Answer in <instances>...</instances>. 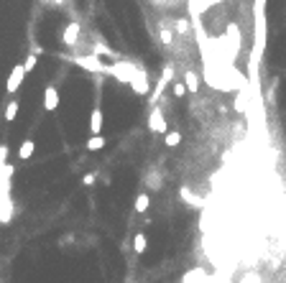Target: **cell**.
Segmentation results:
<instances>
[{
	"label": "cell",
	"instance_id": "6da1fadb",
	"mask_svg": "<svg viewBox=\"0 0 286 283\" xmlns=\"http://www.w3.org/2000/svg\"><path fill=\"white\" fill-rule=\"evenodd\" d=\"M136 64H130V61H123V59H115L113 61V67H107V74H115L120 82H130L136 74Z\"/></svg>",
	"mask_w": 286,
	"mask_h": 283
},
{
	"label": "cell",
	"instance_id": "7a4b0ae2",
	"mask_svg": "<svg viewBox=\"0 0 286 283\" xmlns=\"http://www.w3.org/2000/svg\"><path fill=\"white\" fill-rule=\"evenodd\" d=\"M77 64L82 69H87V72H95V74H107V67L97 59V56H92V54H87V56H79L77 59Z\"/></svg>",
	"mask_w": 286,
	"mask_h": 283
},
{
	"label": "cell",
	"instance_id": "3957f363",
	"mask_svg": "<svg viewBox=\"0 0 286 283\" xmlns=\"http://www.w3.org/2000/svg\"><path fill=\"white\" fill-rule=\"evenodd\" d=\"M23 77H26V69H23V64H15V67L10 69L8 84H5V90H8V95H15V92H18V87L23 84Z\"/></svg>",
	"mask_w": 286,
	"mask_h": 283
},
{
	"label": "cell",
	"instance_id": "277c9868",
	"mask_svg": "<svg viewBox=\"0 0 286 283\" xmlns=\"http://www.w3.org/2000/svg\"><path fill=\"white\" fill-rule=\"evenodd\" d=\"M148 128L153 133H166V115L161 107H151V115H148Z\"/></svg>",
	"mask_w": 286,
	"mask_h": 283
},
{
	"label": "cell",
	"instance_id": "5b68a950",
	"mask_svg": "<svg viewBox=\"0 0 286 283\" xmlns=\"http://www.w3.org/2000/svg\"><path fill=\"white\" fill-rule=\"evenodd\" d=\"M56 107H59V90H56L54 84H49L46 90H43V110L54 113Z\"/></svg>",
	"mask_w": 286,
	"mask_h": 283
},
{
	"label": "cell",
	"instance_id": "8992f818",
	"mask_svg": "<svg viewBox=\"0 0 286 283\" xmlns=\"http://www.w3.org/2000/svg\"><path fill=\"white\" fill-rule=\"evenodd\" d=\"M128 84L133 87V92H136L138 97L148 95V77H146V72H136V74H133V79H130Z\"/></svg>",
	"mask_w": 286,
	"mask_h": 283
},
{
	"label": "cell",
	"instance_id": "52a82bcc",
	"mask_svg": "<svg viewBox=\"0 0 286 283\" xmlns=\"http://www.w3.org/2000/svg\"><path fill=\"white\" fill-rule=\"evenodd\" d=\"M79 33H82V26H79L77 20H74V23H69L67 28H64V33H61V41L67 43V46H74V43L79 41Z\"/></svg>",
	"mask_w": 286,
	"mask_h": 283
},
{
	"label": "cell",
	"instance_id": "ba28073f",
	"mask_svg": "<svg viewBox=\"0 0 286 283\" xmlns=\"http://www.w3.org/2000/svg\"><path fill=\"white\" fill-rule=\"evenodd\" d=\"M102 110L100 107H92V113H90V130H92V136H100V130H102Z\"/></svg>",
	"mask_w": 286,
	"mask_h": 283
},
{
	"label": "cell",
	"instance_id": "9c48e42d",
	"mask_svg": "<svg viewBox=\"0 0 286 283\" xmlns=\"http://www.w3.org/2000/svg\"><path fill=\"white\" fill-rule=\"evenodd\" d=\"M33 150H36V143L33 141H23L18 145V161H28L33 156Z\"/></svg>",
	"mask_w": 286,
	"mask_h": 283
},
{
	"label": "cell",
	"instance_id": "30bf717a",
	"mask_svg": "<svg viewBox=\"0 0 286 283\" xmlns=\"http://www.w3.org/2000/svg\"><path fill=\"white\" fill-rule=\"evenodd\" d=\"M184 84H187V92H192V95L200 92V77H197L192 69H189V72H184Z\"/></svg>",
	"mask_w": 286,
	"mask_h": 283
},
{
	"label": "cell",
	"instance_id": "8fae6325",
	"mask_svg": "<svg viewBox=\"0 0 286 283\" xmlns=\"http://www.w3.org/2000/svg\"><path fill=\"white\" fill-rule=\"evenodd\" d=\"M179 143H182V133H179V130H169V133H164V145L177 148Z\"/></svg>",
	"mask_w": 286,
	"mask_h": 283
},
{
	"label": "cell",
	"instance_id": "7c38bea8",
	"mask_svg": "<svg viewBox=\"0 0 286 283\" xmlns=\"http://www.w3.org/2000/svg\"><path fill=\"white\" fill-rule=\"evenodd\" d=\"M171 95H174V100H184L189 92H187V84L182 82V79H177V82H174L171 84Z\"/></svg>",
	"mask_w": 286,
	"mask_h": 283
},
{
	"label": "cell",
	"instance_id": "4fadbf2b",
	"mask_svg": "<svg viewBox=\"0 0 286 283\" xmlns=\"http://www.w3.org/2000/svg\"><path fill=\"white\" fill-rule=\"evenodd\" d=\"M179 194H182V199H184L187 204H192V207H202V199L197 197V194H192L189 189H184V186H182V191H179Z\"/></svg>",
	"mask_w": 286,
	"mask_h": 283
},
{
	"label": "cell",
	"instance_id": "5bb4252c",
	"mask_svg": "<svg viewBox=\"0 0 286 283\" xmlns=\"http://www.w3.org/2000/svg\"><path fill=\"white\" fill-rule=\"evenodd\" d=\"M146 248H148V237H146L143 232H138V235H136V240H133V250L141 255V253H146Z\"/></svg>",
	"mask_w": 286,
	"mask_h": 283
},
{
	"label": "cell",
	"instance_id": "9a60e30c",
	"mask_svg": "<svg viewBox=\"0 0 286 283\" xmlns=\"http://www.w3.org/2000/svg\"><path fill=\"white\" fill-rule=\"evenodd\" d=\"M105 145H107L105 136H92L90 141H87V150H100V148H105Z\"/></svg>",
	"mask_w": 286,
	"mask_h": 283
},
{
	"label": "cell",
	"instance_id": "2e32d148",
	"mask_svg": "<svg viewBox=\"0 0 286 283\" xmlns=\"http://www.w3.org/2000/svg\"><path fill=\"white\" fill-rule=\"evenodd\" d=\"M133 207H136V212H146V209L151 207V197H148V194H143V191H141L138 197H136V204H133Z\"/></svg>",
	"mask_w": 286,
	"mask_h": 283
},
{
	"label": "cell",
	"instance_id": "e0dca14e",
	"mask_svg": "<svg viewBox=\"0 0 286 283\" xmlns=\"http://www.w3.org/2000/svg\"><path fill=\"white\" fill-rule=\"evenodd\" d=\"M18 107H20V105H18V100H10V102H8V107H5V120H8V123H13V120H15Z\"/></svg>",
	"mask_w": 286,
	"mask_h": 283
},
{
	"label": "cell",
	"instance_id": "ac0fdd59",
	"mask_svg": "<svg viewBox=\"0 0 286 283\" xmlns=\"http://www.w3.org/2000/svg\"><path fill=\"white\" fill-rule=\"evenodd\" d=\"M36 64H38V56H36V54H28V56H26V61H23V69H26V74L36 69Z\"/></svg>",
	"mask_w": 286,
	"mask_h": 283
},
{
	"label": "cell",
	"instance_id": "d6986e66",
	"mask_svg": "<svg viewBox=\"0 0 286 283\" xmlns=\"http://www.w3.org/2000/svg\"><path fill=\"white\" fill-rule=\"evenodd\" d=\"M161 41H164V46H171V43H174V33L169 28H161Z\"/></svg>",
	"mask_w": 286,
	"mask_h": 283
},
{
	"label": "cell",
	"instance_id": "ffe728a7",
	"mask_svg": "<svg viewBox=\"0 0 286 283\" xmlns=\"http://www.w3.org/2000/svg\"><path fill=\"white\" fill-rule=\"evenodd\" d=\"M174 26H177V31H179V33H187V31H189L187 18H177V23H174Z\"/></svg>",
	"mask_w": 286,
	"mask_h": 283
},
{
	"label": "cell",
	"instance_id": "44dd1931",
	"mask_svg": "<svg viewBox=\"0 0 286 283\" xmlns=\"http://www.w3.org/2000/svg\"><path fill=\"white\" fill-rule=\"evenodd\" d=\"M82 184H84V186H92V184H95V173H84Z\"/></svg>",
	"mask_w": 286,
	"mask_h": 283
},
{
	"label": "cell",
	"instance_id": "7402d4cb",
	"mask_svg": "<svg viewBox=\"0 0 286 283\" xmlns=\"http://www.w3.org/2000/svg\"><path fill=\"white\" fill-rule=\"evenodd\" d=\"M5 156H8V145H0V166H5Z\"/></svg>",
	"mask_w": 286,
	"mask_h": 283
},
{
	"label": "cell",
	"instance_id": "603a6c76",
	"mask_svg": "<svg viewBox=\"0 0 286 283\" xmlns=\"http://www.w3.org/2000/svg\"><path fill=\"white\" fill-rule=\"evenodd\" d=\"M243 283H261V278H258L256 273H251L248 278H243Z\"/></svg>",
	"mask_w": 286,
	"mask_h": 283
}]
</instances>
